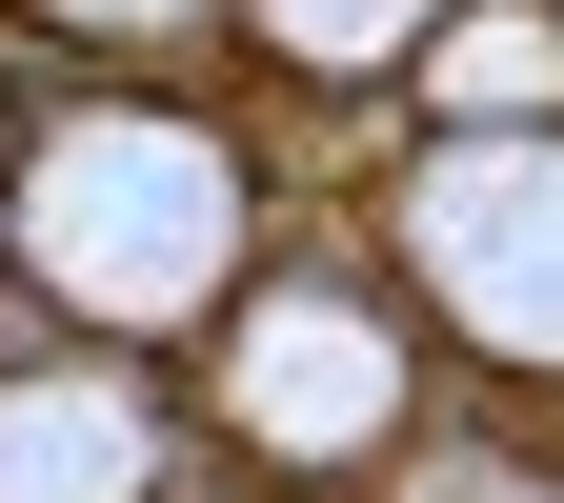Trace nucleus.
<instances>
[{"label":"nucleus","mask_w":564,"mask_h":503,"mask_svg":"<svg viewBox=\"0 0 564 503\" xmlns=\"http://www.w3.org/2000/svg\"><path fill=\"white\" fill-rule=\"evenodd\" d=\"M282 222V121L223 61H101V81H41V141L0 182V262L41 282V322L82 342H182L223 322V282Z\"/></svg>","instance_id":"obj_1"},{"label":"nucleus","mask_w":564,"mask_h":503,"mask_svg":"<svg viewBox=\"0 0 564 503\" xmlns=\"http://www.w3.org/2000/svg\"><path fill=\"white\" fill-rule=\"evenodd\" d=\"M182 403H202V463H242L282 503H364L464 383H444V342H423V303L383 282L364 201H282V242L223 282V322L182 342Z\"/></svg>","instance_id":"obj_2"},{"label":"nucleus","mask_w":564,"mask_h":503,"mask_svg":"<svg viewBox=\"0 0 564 503\" xmlns=\"http://www.w3.org/2000/svg\"><path fill=\"white\" fill-rule=\"evenodd\" d=\"M364 242L423 303L464 403H544L564 423V121H383V182H364Z\"/></svg>","instance_id":"obj_3"},{"label":"nucleus","mask_w":564,"mask_h":503,"mask_svg":"<svg viewBox=\"0 0 564 503\" xmlns=\"http://www.w3.org/2000/svg\"><path fill=\"white\" fill-rule=\"evenodd\" d=\"M182 463H202V403L162 342H82V322L0 342V503H162Z\"/></svg>","instance_id":"obj_4"},{"label":"nucleus","mask_w":564,"mask_h":503,"mask_svg":"<svg viewBox=\"0 0 564 503\" xmlns=\"http://www.w3.org/2000/svg\"><path fill=\"white\" fill-rule=\"evenodd\" d=\"M444 41V0H223V81L242 101H403V61Z\"/></svg>","instance_id":"obj_5"},{"label":"nucleus","mask_w":564,"mask_h":503,"mask_svg":"<svg viewBox=\"0 0 564 503\" xmlns=\"http://www.w3.org/2000/svg\"><path fill=\"white\" fill-rule=\"evenodd\" d=\"M383 121H564V0H444V41L403 61V101Z\"/></svg>","instance_id":"obj_6"},{"label":"nucleus","mask_w":564,"mask_h":503,"mask_svg":"<svg viewBox=\"0 0 564 503\" xmlns=\"http://www.w3.org/2000/svg\"><path fill=\"white\" fill-rule=\"evenodd\" d=\"M162 503H282V483H242V463H182V483H162Z\"/></svg>","instance_id":"obj_7"}]
</instances>
